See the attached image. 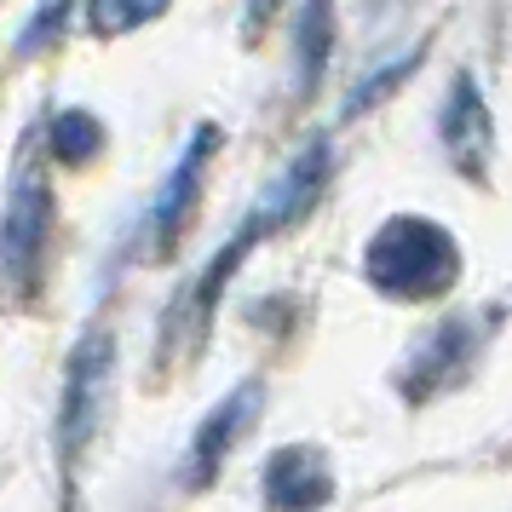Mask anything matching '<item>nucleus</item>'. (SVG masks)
Instances as JSON below:
<instances>
[{
  "instance_id": "nucleus-4",
  "label": "nucleus",
  "mask_w": 512,
  "mask_h": 512,
  "mask_svg": "<svg viewBox=\"0 0 512 512\" xmlns=\"http://www.w3.org/2000/svg\"><path fill=\"white\" fill-rule=\"evenodd\" d=\"M489 323H495V311H484V317H449L432 334H420V346L409 351V363L397 369V392L409 397V403H426V397L449 392L455 380H466L478 346L489 340L484 334Z\"/></svg>"
},
{
  "instance_id": "nucleus-2",
  "label": "nucleus",
  "mask_w": 512,
  "mask_h": 512,
  "mask_svg": "<svg viewBox=\"0 0 512 512\" xmlns=\"http://www.w3.org/2000/svg\"><path fill=\"white\" fill-rule=\"evenodd\" d=\"M47 242H52V179L47 167L24 156L6 208H0V300H29L47 271Z\"/></svg>"
},
{
  "instance_id": "nucleus-12",
  "label": "nucleus",
  "mask_w": 512,
  "mask_h": 512,
  "mask_svg": "<svg viewBox=\"0 0 512 512\" xmlns=\"http://www.w3.org/2000/svg\"><path fill=\"white\" fill-rule=\"evenodd\" d=\"M173 0H87V29H93L98 41H121V35H133V29L156 24Z\"/></svg>"
},
{
  "instance_id": "nucleus-5",
  "label": "nucleus",
  "mask_w": 512,
  "mask_h": 512,
  "mask_svg": "<svg viewBox=\"0 0 512 512\" xmlns=\"http://www.w3.org/2000/svg\"><path fill=\"white\" fill-rule=\"evenodd\" d=\"M213 144H219V127H196V139L179 150V162L167 167L162 190L150 196V208H144V225H139V254H144V259L173 254L179 231L190 225V208H196L202 173H208V162H213Z\"/></svg>"
},
{
  "instance_id": "nucleus-15",
  "label": "nucleus",
  "mask_w": 512,
  "mask_h": 512,
  "mask_svg": "<svg viewBox=\"0 0 512 512\" xmlns=\"http://www.w3.org/2000/svg\"><path fill=\"white\" fill-rule=\"evenodd\" d=\"M277 12H282V0H248V29L259 35V29L277 18Z\"/></svg>"
},
{
  "instance_id": "nucleus-7",
  "label": "nucleus",
  "mask_w": 512,
  "mask_h": 512,
  "mask_svg": "<svg viewBox=\"0 0 512 512\" xmlns=\"http://www.w3.org/2000/svg\"><path fill=\"white\" fill-rule=\"evenodd\" d=\"M438 139H443V156L461 179H484L489 162H495V116L484 104V87L478 75H455L449 81V98H443V116H438Z\"/></svg>"
},
{
  "instance_id": "nucleus-11",
  "label": "nucleus",
  "mask_w": 512,
  "mask_h": 512,
  "mask_svg": "<svg viewBox=\"0 0 512 512\" xmlns=\"http://www.w3.org/2000/svg\"><path fill=\"white\" fill-rule=\"evenodd\" d=\"M47 150L70 167L93 162V156H104V121L93 110H58L47 121Z\"/></svg>"
},
{
  "instance_id": "nucleus-13",
  "label": "nucleus",
  "mask_w": 512,
  "mask_h": 512,
  "mask_svg": "<svg viewBox=\"0 0 512 512\" xmlns=\"http://www.w3.org/2000/svg\"><path fill=\"white\" fill-rule=\"evenodd\" d=\"M415 64H420V52H397L386 70L369 75V81H363V87H357V93L346 98V116H363V110H374V104H386V98H392L397 87H403V75L415 70Z\"/></svg>"
},
{
  "instance_id": "nucleus-8",
  "label": "nucleus",
  "mask_w": 512,
  "mask_h": 512,
  "mask_svg": "<svg viewBox=\"0 0 512 512\" xmlns=\"http://www.w3.org/2000/svg\"><path fill=\"white\" fill-rule=\"evenodd\" d=\"M323 185H328V144H305L300 156L265 185V196L254 202V219L265 231H288L323 202Z\"/></svg>"
},
{
  "instance_id": "nucleus-6",
  "label": "nucleus",
  "mask_w": 512,
  "mask_h": 512,
  "mask_svg": "<svg viewBox=\"0 0 512 512\" xmlns=\"http://www.w3.org/2000/svg\"><path fill=\"white\" fill-rule=\"evenodd\" d=\"M259 409H265V380H242L236 392L219 397L208 415H202V426L190 432V449H185V472H179V484H190V489L213 484V478L225 472V461H231V449L248 438V432H254Z\"/></svg>"
},
{
  "instance_id": "nucleus-14",
  "label": "nucleus",
  "mask_w": 512,
  "mask_h": 512,
  "mask_svg": "<svg viewBox=\"0 0 512 512\" xmlns=\"http://www.w3.org/2000/svg\"><path fill=\"white\" fill-rule=\"evenodd\" d=\"M64 12H70V0H35V12H29L24 35H18V52H41L47 41H58Z\"/></svg>"
},
{
  "instance_id": "nucleus-3",
  "label": "nucleus",
  "mask_w": 512,
  "mask_h": 512,
  "mask_svg": "<svg viewBox=\"0 0 512 512\" xmlns=\"http://www.w3.org/2000/svg\"><path fill=\"white\" fill-rule=\"evenodd\" d=\"M110 374H116V340L110 328H93L64 363V392H58V461L64 478H75L81 455L93 449L98 426H104V403H110Z\"/></svg>"
},
{
  "instance_id": "nucleus-1",
  "label": "nucleus",
  "mask_w": 512,
  "mask_h": 512,
  "mask_svg": "<svg viewBox=\"0 0 512 512\" xmlns=\"http://www.w3.org/2000/svg\"><path fill=\"white\" fill-rule=\"evenodd\" d=\"M461 242L449 225L426 219V213H392L363 248V277L374 294L403 305L420 300H443L461 282Z\"/></svg>"
},
{
  "instance_id": "nucleus-9",
  "label": "nucleus",
  "mask_w": 512,
  "mask_h": 512,
  "mask_svg": "<svg viewBox=\"0 0 512 512\" xmlns=\"http://www.w3.org/2000/svg\"><path fill=\"white\" fill-rule=\"evenodd\" d=\"M334 495V466L317 443H288L265 461V501L271 507H323Z\"/></svg>"
},
{
  "instance_id": "nucleus-10",
  "label": "nucleus",
  "mask_w": 512,
  "mask_h": 512,
  "mask_svg": "<svg viewBox=\"0 0 512 512\" xmlns=\"http://www.w3.org/2000/svg\"><path fill=\"white\" fill-rule=\"evenodd\" d=\"M334 52V0H300L294 12V58H300V93H311Z\"/></svg>"
}]
</instances>
